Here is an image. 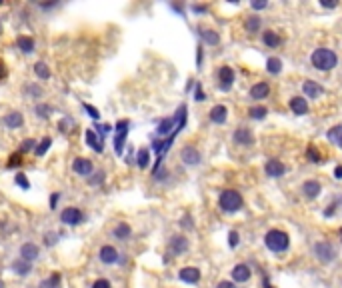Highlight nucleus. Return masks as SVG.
Here are the masks:
<instances>
[{"label": "nucleus", "mask_w": 342, "mask_h": 288, "mask_svg": "<svg viewBox=\"0 0 342 288\" xmlns=\"http://www.w3.org/2000/svg\"><path fill=\"white\" fill-rule=\"evenodd\" d=\"M312 250H314L316 258H318V260H322V262H332L336 258V248L330 242H316Z\"/></svg>", "instance_id": "20e7f679"}, {"label": "nucleus", "mask_w": 342, "mask_h": 288, "mask_svg": "<svg viewBox=\"0 0 342 288\" xmlns=\"http://www.w3.org/2000/svg\"><path fill=\"white\" fill-rule=\"evenodd\" d=\"M30 150H36V142L32 138H26L20 146V152H30Z\"/></svg>", "instance_id": "e433bc0d"}, {"label": "nucleus", "mask_w": 342, "mask_h": 288, "mask_svg": "<svg viewBox=\"0 0 342 288\" xmlns=\"http://www.w3.org/2000/svg\"><path fill=\"white\" fill-rule=\"evenodd\" d=\"M12 270H14L16 274H20V276H26L30 270H32V264L26 262V260H22V258H18V260L12 262Z\"/></svg>", "instance_id": "cd10ccee"}, {"label": "nucleus", "mask_w": 342, "mask_h": 288, "mask_svg": "<svg viewBox=\"0 0 342 288\" xmlns=\"http://www.w3.org/2000/svg\"><path fill=\"white\" fill-rule=\"evenodd\" d=\"M46 286H48V288H60V274H58V272H54V274L48 278Z\"/></svg>", "instance_id": "a19ab883"}, {"label": "nucleus", "mask_w": 342, "mask_h": 288, "mask_svg": "<svg viewBox=\"0 0 342 288\" xmlns=\"http://www.w3.org/2000/svg\"><path fill=\"white\" fill-rule=\"evenodd\" d=\"M306 154H308V158L312 160V162H320V160H322V156H320V152L316 150V146H308Z\"/></svg>", "instance_id": "58836bf2"}, {"label": "nucleus", "mask_w": 342, "mask_h": 288, "mask_svg": "<svg viewBox=\"0 0 342 288\" xmlns=\"http://www.w3.org/2000/svg\"><path fill=\"white\" fill-rule=\"evenodd\" d=\"M218 80H220V88H222V90H228L230 86H232V82H234V72H232V68H230V66H222V68L218 70Z\"/></svg>", "instance_id": "ddd939ff"}, {"label": "nucleus", "mask_w": 342, "mask_h": 288, "mask_svg": "<svg viewBox=\"0 0 342 288\" xmlns=\"http://www.w3.org/2000/svg\"><path fill=\"white\" fill-rule=\"evenodd\" d=\"M196 62H198V66L202 64V48H198V54H196Z\"/></svg>", "instance_id": "13d9d810"}, {"label": "nucleus", "mask_w": 342, "mask_h": 288, "mask_svg": "<svg viewBox=\"0 0 342 288\" xmlns=\"http://www.w3.org/2000/svg\"><path fill=\"white\" fill-rule=\"evenodd\" d=\"M266 0H256V2H252V8H256V10H262V8H266Z\"/></svg>", "instance_id": "09e8293b"}, {"label": "nucleus", "mask_w": 342, "mask_h": 288, "mask_svg": "<svg viewBox=\"0 0 342 288\" xmlns=\"http://www.w3.org/2000/svg\"><path fill=\"white\" fill-rule=\"evenodd\" d=\"M266 68H268L270 74H278V72L282 70V62H280V58H276V56H270V58L266 60Z\"/></svg>", "instance_id": "c756f323"}, {"label": "nucleus", "mask_w": 342, "mask_h": 288, "mask_svg": "<svg viewBox=\"0 0 342 288\" xmlns=\"http://www.w3.org/2000/svg\"><path fill=\"white\" fill-rule=\"evenodd\" d=\"M194 12H206V6H192Z\"/></svg>", "instance_id": "bf43d9fd"}, {"label": "nucleus", "mask_w": 342, "mask_h": 288, "mask_svg": "<svg viewBox=\"0 0 342 288\" xmlns=\"http://www.w3.org/2000/svg\"><path fill=\"white\" fill-rule=\"evenodd\" d=\"M60 220L64 222V224H68V226H76V224H80V220H82V212H80L78 208H74V206H68V208L62 210Z\"/></svg>", "instance_id": "0eeeda50"}, {"label": "nucleus", "mask_w": 342, "mask_h": 288, "mask_svg": "<svg viewBox=\"0 0 342 288\" xmlns=\"http://www.w3.org/2000/svg\"><path fill=\"white\" fill-rule=\"evenodd\" d=\"M34 72H36V76L42 78V80H48V78H50V70H48V66H46L44 62H36V64H34Z\"/></svg>", "instance_id": "473e14b6"}, {"label": "nucleus", "mask_w": 342, "mask_h": 288, "mask_svg": "<svg viewBox=\"0 0 342 288\" xmlns=\"http://www.w3.org/2000/svg\"><path fill=\"white\" fill-rule=\"evenodd\" d=\"M50 144H52V140H50V138H44V140L40 142V146H36V156L46 154V150L50 148Z\"/></svg>", "instance_id": "4c0bfd02"}, {"label": "nucleus", "mask_w": 342, "mask_h": 288, "mask_svg": "<svg viewBox=\"0 0 342 288\" xmlns=\"http://www.w3.org/2000/svg\"><path fill=\"white\" fill-rule=\"evenodd\" d=\"M268 92H270V86H268L266 82H258V84H254L252 88H250V96H252V98H256V100L266 98V96H268Z\"/></svg>", "instance_id": "412c9836"}, {"label": "nucleus", "mask_w": 342, "mask_h": 288, "mask_svg": "<svg viewBox=\"0 0 342 288\" xmlns=\"http://www.w3.org/2000/svg\"><path fill=\"white\" fill-rule=\"evenodd\" d=\"M4 124L8 128H20L24 124V116H22V112L14 110V112H8L6 116H4Z\"/></svg>", "instance_id": "a211bd4d"}, {"label": "nucleus", "mask_w": 342, "mask_h": 288, "mask_svg": "<svg viewBox=\"0 0 342 288\" xmlns=\"http://www.w3.org/2000/svg\"><path fill=\"white\" fill-rule=\"evenodd\" d=\"M72 170L76 172V174H80V176H88V174H92L94 166H92V162L88 158H76L72 162Z\"/></svg>", "instance_id": "1a4fd4ad"}, {"label": "nucleus", "mask_w": 342, "mask_h": 288, "mask_svg": "<svg viewBox=\"0 0 342 288\" xmlns=\"http://www.w3.org/2000/svg\"><path fill=\"white\" fill-rule=\"evenodd\" d=\"M44 242H46L48 246H54V244H56V234H54V232L46 234V236H44Z\"/></svg>", "instance_id": "de8ad7c7"}, {"label": "nucleus", "mask_w": 342, "mask_h": 288, "mask_svg": "<svg viewBox=\"0 0 342 288\" xmlns=\"http://www.w3.org/2000/svg\"><path fill=\"white\" fill-rule=\"evenodd\" d=\"M128 126L130 122L128 120H118L116 122V136H114V148L118 154H122V146H124V140H126V134H128Z\"/></svg>", "instance_id": "39448f33"}, {"label": "nucleus", "mask_w": 342, "mask_h": 288, "mask_svg": "<svg viewBox=\"0 0 342 288\" xmlns=\"http://www.w3.org/2000/svg\"><path fill=\"white\" fill-rule=\"evenodd\" d=\"M182 226H186V228H192V224H190V218H188V216L182 218Z\"/></svg>", "instance_id": "6e6d98bb"}, {"label": "nucleus", "mask_w": 342, "mask_h": 288, "mask_svg": "<svg viewBox=\"0 0 342 288\" xmlns=\"http://www.w3.org/2000/svg\"><path fill=\"white\" fill-rule=\"evenodd\" d=\"M246 30L248 32H258L260 30V18L258 16H250L246 20Z\"/></svg>", "instance_id": "72a5a7b5"}, {"label": "nucleus", "mask_w": 342, "mask_h": 288, "mask_svg": "<svg viewBox=\"0 0 342 288\" xmlns=\"http://www.w3.org/2000/svg\"><path fill=\"white\" fill-rule=\"evenodd\" d=\"M326 136H328V140H330V142H334L336 146H340V148H342V126H334V128H330Z\"/></svg>", "instance_id": "c85d7f7f"}, {"label": "nucleus", "mask_w": 342, "mask_h": 288, "mask_svg": "<svg viewBox=\"0 0 342 288\" xmlns=\"http://www.w3.org/2000/svg\"><path fill=\"white\" fill-rule=\"evenodd\" d=\"M266 108H262V106H254V108H250L248 110V114H250V118H254V120H260V118H264L266 116Z\"/></svg>", "instance_id": "f704fd0d"}, {"label": "nucleus", "mask_w": 342, "mask_h": 288, "mask_svg": "<svg viewBox=\"0 0 342 288\" xmlns=\"http://www.w3.org/2000/svg\"><path fill=\"white\" fill-rule=\"evenodd\" d=\"M86 144H88L92 150H96V152H102L104 150V140L94 130H86Z\"/></svg>", "instance_id": "9b49d317"}, {"label": "nucleus", "mask_w": 342, "mask_h": 288, "mask_svg": "<svg viewBox=\"0 0 342 288\" xmlns=\"http://www.w3.org/2000/svg\"><path fill=\"white\" fill-rule=\"evenodd\" d=\"M340 238H342V230H340Z\"/></svg>", "instance_id": "052dcab7"}, {"label": "nucleus", "mask_w": 342, "mask_h": 288, "mask_svg": "<svg viewBox=\"0 0 342 288\" xmlns=\"http://www.w3.org/2000/svg\"><path fill=\"white\" fill-rule=\"evenodd\" d=\"M302 190H304V194H306L308 198H316V196L320 194L322 186H320V182H316V180H308V182H304Z\"/></svg>", "instance_id": "5701e85b"}, {"label": "nucleus", "mask_w": 342, "mask_h": 288, "mask_svg": "<svg viewBox=\"0 0 342 288\" xmlns=\"http://www.w3.org/2000/svg\"><path fill=\"white\" fill-rule=\"evenodd\" d=\"M0 28H2V24H0Z\"/></svg>", "instance_id": "680f3d73"}, {"label": "nucleus", "mask_w": 342, "mask_h": 288, "mask_svg": "<svg viewBox=\"0 0 342 288\" xmlns=\"http://www.w3.org/2000/svg\"><path fill=\"white\" fill-rule=\"evenodd\" d=\"M216 288H236L232 282H228V280H222V282H218V286Z\"/></svg>", "instance_id": "3c124183"}, {"label": "nucleus", "mask_w": 342, "mask_h": 288, "mask_svg": "<svg viewBox=\"0 0 342 288\" xmlns=\"http://www.w3.org/2000/svg\"><path fill=\"white\" fill-rule=\"evenodd\" d=\"M38 256H40V248H38L36 244H32V242L22 244V248H20V258H22V260H26V262L32 264Z\"/></svg>", "instance_id": "6e6552de"}, {"label": "nucleus", "mask_w": 342, "mask_h": 288, "mask_svg": "<svg viewBox=\"0 0 342 288\" xmlns=\"http://www.w3.org/2000/svg\"><path fill=\"white\" fill-rule=\"evenodd\" d=\"M112 234H114V238H118V240H128V236L132 234V228H130V224H126V222H120V224H116V228L112 230Z\"/></svg>", "instance_id": "aec40b11"}, {"label": "nucleus", "mask_w": 342, "mask_h": 288, "mask_svg": "<svg viewBox=\"0 0 342 288\" xmlns=\"http://www.w3.org/2000/svg\"><path fill=\"white\" fill-rule=\"evenodd\" d=\"M234 140L238 144H242V146H250V144L254 142V136H252V132L248 130V128H238L234 132Z\"/></svg>", "instance_id": "f3484780"}, {"label": "nucleus", "mask_w": 342, "mask_h": 288, "mask_svg": "<svg viewBox=\"0 0 342 288\" xmlns=\"http://www.w3.org/2000/svg\"><path fill=\"white\" fill-rule=\"evenodd\" d=\"M174 122H176V118H164V120H160V124H158V128H156V132H158L160 136L170 134V132H176V134H178V130H176Z\"/></svg>", "instance_id": "b1692460"}, {"label": "nucleus", "mask_w": 342, "mask_h": 288, "mask_svg": "<svg viewBox=\"0 0 342 288\" xmlns=\"http://www.w3.org/2000/svg\"><path fill=\"white\" fill-rule=\"evenodd\" d=\"M264 44L270 46V48H274V46L280 44V36H278L276 32H272V30H266L264 32Z\"/></svg>", "instance_id": "7c9ffc66"}, {"label": "nucleus", "mask_w": 342, "mask_h": 288, "mask_svg": "<svg viewBox=\"0 0 342 288\" xmlns=\"http://www.w3.org/2000/svg\"><path fill=\"white\" fill-rule=\"evenodd\" d=\"M36 114H38L40 118H48L50 114H52V108H50L48 104H38V106H36Z\"/></svg>", "instance_id": "c9c22d12"}, {"label": "nucleus", "mask_w": 342, "mask_h": 288, "mask_svg": "<svg viewBox=\"0 0 342 288\" xmlns=\"http://www.w3.org/2000/svg\"><path fill=\"white\" fill-rule=\"evenodd\" d=\"M16 46H18L24 54L34 52V40L30 38V36H18V38H16Z\"/></svg>", "instance_id": "a878e982"}, {"label": "nucleus", "mask_w": 342, "mask_h": 288, "mask_svg": "<svg viewBox=\"0 0 342 288\" xmlns=\"http://www.w3.org/2000/svg\"><path fill=\"white\" fill-rule=\"evenodd\" d=\"M194 98H196V100H198V102H200V100H204V98H206V96H204V92H202V88H200V86H196V96H194Z\"/></svg>", "instance_id": "603ef678"}, {"label": "nucleus", "mask_w": 342, "mask_h": 288, "mask_svg": "<svg viewBox=\"0 0 342 288\" xmlns=\"http://www.w3.org/2000/svg\"><path fill=\"white\" fill-rule=\"evenodd\" d=\"M20 162H22V158H20V154H12V156H10V162H8L6 166H8V168H14V166H18Z\"/></svg>", "instance_id": "a18cd8bd"}, {"label": "nucleus", "mask_w": 342, "mask_h": 288, "mask_svg": "<svg viewBox=\"0 0 342 288\" xmlns=\"http://www.w3.org/2000/svg\"><path fill=\"white\" fill-rule=\"evenodd\" d=\"M226 116H228V110H226V106H222V104L214 106V108L210 110V120L216 122V124H224V122H226Z\"/></svg>", "instance_id": "dca6fc26"}, {"label": "nucleus", "mask_w": 342, "mask_h": 288, "mask_svg": "<svg viewBox=\"0 0 342 288\" xmlns=\"http://www.w3.org/2000/svg\"><path fill=\"white\" fill-rule=\"evenodd\" d=\"M14 180H16V184H18L20 188H24V190H28V188H30V182L26 180V174H22V172H18Z\"/></svg>", "instance_id": "ea45409f"}, {"label": "nucleus", "mask_w": 342, "mask_h": 288, "mask_svg": "<svg viewBox=\"0 0 342 288\" xmlns=\"http://www.w3.org/2000/svg\"><path fill=\"white\" fill-rule=\"evenodd\" d=\"M200 36H202V40H204L206 44H210V46H216V44L220 42V36H218V32L210 30V28H202V30H200Z\"/></svg>", "instance_id": "bb28decb"}, {"label": "nucleus", "mask_w": 342, "mask_h": 288, "mask_svg": "<svg viewBox=\"0 0 342 288\" xmlns=\"http://www.w3.org/2000/svg\"><path fill=\"white\" fill-rule=\"evenodd\" d=\"M334 176H336V178H342V166H336V168H334Z\"/></svg>", "instance_id": "5fc2aeb1"}, {"label": "nucleus", "mask_w": 342, "mask_h": 288, "mask_svg": "<svg viewBox=\"0 0 342 288\" xmlns=\"http://www.w3.org/2000/svg\"><path fill=\"white\" fill-rule=\"evenodd\" d=\"M242 206V196L236 190H224L220 194V208L226 212H236Z\"/></svg>", "instance_id": "7ed1b4c3"}, {"label": "nucleus", "mask_w": 342, "mask_h": 288, "mask_svg": "<svg viewBox=\"0 0 342 288\" xmlns=\"http://www.w3.org/2000/svg\"><path fill=\"white\" fill-rule=\"evenodd\" d=\"M136 164H138L140 168H146V166L150 164V154H148L146 148H140V150H138V154H136Z\"/></svg>", "instance_id": "2f4dec72"}, {"label": "nucleus", "mask_w": 342, "mask_h": 288, "mask_svg": "<svg viewBox=\"0 0 342 288\" xmlns=\"http://www.w3.org/2000/svg\"><path fill=\"white\" fill-rule=\"evenodd\" d=\"M6 76V68H4V64L2 62H0V80H2Z\"/></svg>", "instance_id": "4d7b16f0"}, {"label": "nucleus", "mask_w": 342, "mask_h": 288, "mask_svg": "<svg viewBox=\"0 0 342 288\" xmlns=\"http://www.w3.org/2000/svg\"><path fill=\"white\" fill-rule=\"evenodd\" d=\"M178 276H180V280L188 282V284H196V282L200 280V270L194 268V266H188V268H182V270L178 272Z\"/></svg>", "instance_id": "2eb2a0df"}, {"label": "nucleus", "mask_w": 342, "mask_h": 288, "mask_svg": "<svg viewBox=\"0 0 342 288\" xmlns=\"http://www.w3.org/2000/svg\"><path fill=\"white\" fill-rule=\"evenodd\" d=\"M302 90H304V94L310 96V98H318V96L324 94V88H322V86H320L318 82H312V80H306L304 86H302Z\"/></svg>", "instance_id": "4468645a"}, {"label": "nucleus", "mask_w": 342, "mask_h": 288, "mask_svg": "<svg viewBox=\"0 0 342 288\" xmlns=\"http://www.w3.org/2000/svg\"><path fill=\"white\" fill-rule=\"evenodd\" d=\"M56 202H58V194H52V198H50V206L56 208Z\"/></svg>", "instance_id": "864d4df0"}, {"label": "nucleus", "mask_w": 342, "mask_h": 288, "mask_svg": "<svg viewBox=\"0 0 342 288\" xmlns=\"http://www.w3.org/2000/svg\"><path fill=\"white\" fill-rule=\"evenodd\" d=\"M228 244L234 248V246H238V232H234V230H232V232L228 234Z\"/></svg>", "instance_id": "49530a36"}, {"label": "nucleus", "mask_w": 342, "mask_h": 288, "mask_svg": "<svg viewBox=\"0 0 342 288\" xmlns=\"http://www.w3.org/2000/svg\"><path fill=\"white\" fill-rule=\"evenodd\" d=\"M26 90H28L30 94H32L34 98H38V96H42V88H40V86H38V84H30V86H28V88H26Z\"/></svg>", "instance_id": "79ce46f5"}, {"label": "nucleus", "mask_w": 342, "mask_h": 288, "mask_svg": "<svg viewBox=\"0 0 342 288\" xmlns=\"http://www.w3.org/2000/svg\"><path fill=\"white\" fill-rule=\"evenodd\" d=\"M186 250H188V240H186L184 236H172V240H170V252L182 254Z\"/></svg>", "instance_id": "6ab92c4d"}, {"label": "nucleus", "mask_w": 342, "mask_h": 288, "mask_svg": "<svg viewBox=\"0 0 342 288\" xmlns=\"http://www.w3.org/2000/svg\"><path fill=\"white\" fill-rule=\"evenodd\" d=\"M320 6H324V8H334L336 2H334V0H330V2H328V0H320Z\"/></svg>", "instance_id": "8fccbe9b"}, {"label": "nucleus", "mask_w": 342, "mask_h": 288, "mask_svg": "<svg viewBox=\"0 0 342 288\" xmlns=\"http://www.w3.org/2000/svg\"><path fill=\"white\" fill-rule=\"evenodd\" d=\"M250 268H248L246 264H238V266H234L232 268V278L236 280V282H246L248 278H250Z\"/></svg>", "instance_id": "4be33fe9"}, {"label": "nucleus", "mask_w": 342, "mask_h": 288, "mask_svg": "<svg viewBox=\"0 0 342 288\" xmlns=\"http://www.w3.org/2000/svg\"><path fill=\"white\" fill-rule=\"evenodd\" d=\"M264 170H266V174H268V176L278 178V176H282V174H284V170H286V168H284V164H282L280 160H274V158H272V160L266 162Z\"/></svg>", "instance_id": "f8f14e48"}, {"label": "nucleus", "mask_w": 342, "mask_h": 288, "mask_svg": "<svg viewBox=\"0 0 342 288\" xmlns=\"http://www.w3.org/2000/svg\"><path fill=\"white\" fill-rule=\"evenodd\" d=\"M180 158L184 160V164H190V166H194V164H198V162H200V152H198L194 146H184V148H182V152H180Z\"/></svg>", "instance_id": "9d476101"}, {"label": "nucleus", "mask_w": 342, "mask_h": 288, "mask_svg": "<svg viewBox=\"0 0 342 288\" xmlns=\"http://www.w3.org/2000/svg\"><path fill=\"white\" fill-rule=\"evenodd\" d=\"M98 258H100L102 264H114V262L120 260V258H118V250L112 244H104L100 248V252H98Z\"/></svg>", "instance_id": "423d86ee"}, {"label": "nucleus", "mask_w": 342, "mask_h": 288, "mask_svg": "<svg viewBox=\"0 0 342 288\" xmlns=\"http://www.w3.org/2000/svg\"><path fill=\"white\" fill-rule=\"evenodd\" d=\"M84 110L90 114L92 118H96L98 120V116H100V112H98V108H94V106H90V104H84Z\"/></svg>", "instance_id": "37998d69"}, {"label": "nucleus", "mask_w": 342, "mask_h": 288, "mask_svg": "<svg viewBox=\"0 0 342 288\" xmlns=\"http://www.w3.org/2000/svg\"><path fill=\"white\" fill-rule=\"evenodd\" d=\"M290 110H292L294 114H306V112H308V104H306V100H304L302 96H294V98L290 100Z\"/></svg>", "instance_id": "393cba45"}, {"label": "nucleus", "mask_w": 342, "mask_h": 288, "mask_svg": "<svg viewBox=\"0 0 342 288\" xmlns=\"http://www.w3.org/2000/svg\"><path fill=\"white\" fill-rule=\"evenodd\" d=\"M310 60H312L314 68H318V70H330L338 62L336 54L332 50H328V48H316L312 52V58H310Z\"/></svg>", "instance_id": "f257e3e1"}, {"label": "nucleus", "mask_w": 342, "mask_h": 288, "mask_svg": "<svg viewBox=\"0 0 342 288\" xmlns=\"http://www.w3.org/2000/svg\"><path fill=\"white\" fill-rule=\"evenodd\" d=\"M264 242L272 252H284L290 244V238L286 232H282V230H270L264 236Z\"/></svg>", "instance_id": "f03ea898"}, {"label": "nucleus", "mask_w": 342, "mask_h": 288, "mask_svg": "<svg viewBox=\"0 0 342 288\" xmlns=\"http://www.w3.org/2000/svg\"><path fill=\"white\" fill-rule=\"evenodd\" d=\"M92 288H112V284H110L108 280H104V278H100V280H96L94 284H92Z\"/></svg>", "instance_id": "c03bdc74"}]
</instances>
